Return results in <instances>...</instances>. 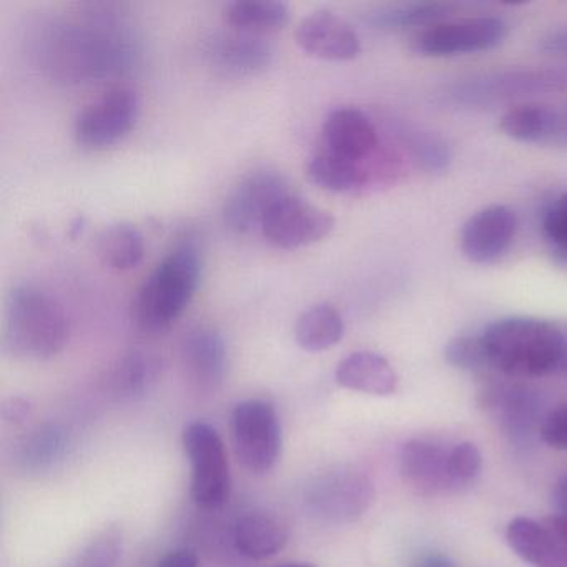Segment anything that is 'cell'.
<instances>
[{
  "instance_id": "cell-16",
  "label": "cell",
  "mask_w": 567,
  "mask_h": 567,
  "mask_svg": "<svg viewBox=\"0 0 567 567\" xmlns=\"http://www.w3.org/2000/svg\"><path fill=\"white\" fill-rule=\"evenodd\" d=\"M323 141L327 151L357 162H367L380 148L373 122L351 107L330 112L323 124Z\"/></svg>"
},
{
  "instance_id": "cell-29",
  "label": "cell",
  "mask_w": 567,
  "mask_h": 567,
  "mask_svg": "<svg viewBox=\"0 0 567 567\" xmlns=\"http://www.w3.org/2000/svg\"><path fill=\"white\" fill-rule=\"evenodd\" d=\"M444 360L457 370L481 371L491 368L486 348L480 338H453L444 347Z\"/></svg>"
},
{
  "instance_id": "cell-41",
  "label": "cell",
  "mask_w": 567,
  "mask_h": 567,
  "mask_svg": "<svg viewBox=\"0 0 567 567\" xmlns=\"http://www.w3.org/2000/svg\"><path fill=\"white\" fill-rule=\"evenodd\" d=\"M550 260L554 265L560 268V270L567 271V250L563 248H549Z\"/></svg>"
},
{
  "instance_id": "cell-4",
  "label": "cell",
  "mask_w": 567,
  "mask_h": 567,
  "mask_svg": "<svg viewBox=\"0 0 567 567\" xmlns=\"http://www.w3.org/2000/svg\"><path fill=\"white\" fill-rule=\"evenodd\" d=\"M192 467V497L202 509L215 511L230 499L231 473L220 434L210 424L194 421L182 434Z\"/></svg>"
},
{
  "instance_id": "cell-5",
  "label": "cell",
  "mask_w": 567,
  "mask_h": 567,
  "mask_svg": "<svg viewBox=\"0 0 567 567\" xmlns=\"http://www.w3.org/2000/svg\"><path fill=\"white\" fill-rule=\"evenodd\" d=\"M374 499L368 474L354 467H337L315 477L305 489V507L315 519L350 524L360 519Z\"/></svg>"
},
{
  "instance_id": "cell-15",
  "label": "cell",
  "mask_w": 567,
  "mask_h": 567,
  "mask_svg": "<svg viewBox=\"0 0 567 567\" xmlns=\"http://www.w3.org/2000/svg\"><path fill=\"white\" fill-rule=\"evenodd\" d=\"M182 360L188 377L200 390H215L227 374V343L215 328H194L182 341Z\"/></svg>"
},
{
  "instance_id": "cell-27",
  "label": "cell",
  "mask_w": 567,
  "mask_h": 567,
  "mask_svg": "<svg viewBox=\"0 0 567 567\" xmlns=\"http://www.w3.org/2000/svg\"><path fill=\"white\" fill-rule=\"evenodd\" d=\"M68 434L55 424L32 431L19 446V461L28 471H44L54 466L68 450Z\"/></svg>"
},
{
  "instance_id": "cell-35",
  "label": "cell",
  "mask_w": 567,
  "mask_h": 567,
  "mask_svg": "<svg viewBox=\"0 0 567 567\" xmlns=\"http://www.w3.org/2000/svg\"><path fill=\"white\" fill-rule=\"evenodd\" d=\"M31 404L28 401L21 400V398H12L9 403L2 406V417L9 423H22L25 417L31 416Z\"/></svg>"
},
{
  "instance_id": "cell-12",
  "label": "cell",
  "mask_w": 567,
  "mask_h": 567,
  "mask_svg": "<svg viewBox=\"0 0 567 567\" xmlns=\"http://www.w3.org/2000/svg\"><path fill=\"white\" fill-rule=\"evenodd\" d=\"M295 39L301 51L323 61H351L361 51L360 38L354 29L330 11L307 16L298 25Z\"/></svg>"
},
{
  "instance_id": "cell-28",
  "label": "cell",
  "mask_w": 567,
  "mask_h": 567,
  "mask_svg": "<svg viewBox=\"0 0 567 567\" xmlns=\"http://www.w3.org/2000/svg\"><path fill=\"white\" fill-rule=\"evenodd\" d=\"M122 533L109 527L89 543L72 567H115L122 554Z\"/></svg>"
},
{
  "instance_id": "cell-23",
  "label": "cell",
  "mask_w": 567,
  "mask_h": 567,
  "mask_svg": "<svg viewBox=\"0 0 567 567\" xmlns=\"http://www.w3.org/2000/svg\"><path fill=\"white\" fill-rule=\"evenodd\" d=\"M162 377V358L152 351L135 350L125 354L112 371V390L117 396L141 398L157 384Z\"/></svg>"
},
{
  "instance_id": "cell-37",
  "label": "cell",
  "mask_w": 567,
  "mask_h": 567,
  "mask_svg": "<svg viewBox=\"0 0 567 567\" xmlns=\"http://www.w3.org/2000/svg\"><path fill=\"white\" fill-rule=\"evenodd\" d=\"M157 567H198V557L194 550L178 549L174 553H168Z\"/></svg>"
},
{
  "instance_id": "cell-22",
  "label": "cell",
  "mask_w": 567,
  "mask_h": 567,
  "mask_svg": "<svg viewBox=\"0 0 567 567\" xmlns=\"http://www.w3.org/2000/svg\"><path fill=\"white\" fill-rule=\"evenodd\" d=\"M504 135L523 144L550 145L556 132V107L527 104L511 109L501 117Z\"/></svg>"
},
{
  "instance_id": "cell-39",
  "label": "cell",
  "mask_w": 567,
  "mask_h": 567,
  "mask_svg": "<svg viewBox=\"0 0 567 567\" xmlns=\"http://www.w3.org/2000/svg\"><path fill=\"white\" fill-rule=\"evenodd\" d=\"M554 503L560 514H567V474L557 483L556 491H554Z\"/></svg>"
},
{
  "instance_id": "cell-36",
  "label": "cell",
  "mask_w": 567,
  "mask_h": 567,
  "mask_svg": "<svg viewBox=\"0 0 567 567\" xmlns=\"http://www.w3.org/2000/svg\"><path fill=\"white\" fill-rule=\"evenodd\" d=\"M543 51L550 55H559L567 59V28L549 32L543 39Z\"/></svg>"
},
{
  "instance_id": "cell-1",
  "label": "cell",
  "mask_w": 567,
  "mask_h": 567,
  "mask_svg": "<svg viewBox=\"0 0 567 567\" xmlns=\"http://www.w3.org/2000/svg\"><path fill=\"white\" fill-rule=\"evenodd\" d=\"M491 368L509 378L567 374V321L511 317L481 334Z\"/></svg>"
},
{
  "instance_id": "cell-17",
  "label": "cell",
  "mask_w": 567,
  "mask_h": 567,
  "mask_svg": "<svg viewBox=\"0 0 567 567\" xmlns=\"http://www.w3.org/2000/svg\"><path fill=\"white\" fill-rule=\"evenodd\" d=\"M337 383L347 390L373 396H390L396 391L398 378L386 358L371 351H357L343 358L337 368Z\"/></svg>"
},
{
  "instance_id": "cell-31",
  "label": "cell",
  "mask_w": 567,
  "mask_h": 567,
  "mask_svg": "<svg viewBox=\"0 0 567 567\" xmlns=\"http://www.w3.org/2000/svg\"><path fill=\"white\" fill-rule=\"evenodd\" d=\"M404 138H406L417 164L423 165L426 171L441 172L450 164V147L441 138L423 134V132L404 135Z\"/></svg>"
},
{
  "instance_id": "cell-7",
  "label": "cell",
  "mask_w": 567,
  "mask_h": 567,
  "mask_svg": "<svg viewBox=\"0 0 567 567\" xmlns=\"http://www.w3.org/2000/svg\"><path fill=\"white\" fill-rule=\"evenodd\" d=\"M507 38L504 19L494 16L441 22L423 29L411 41V51L421 58H456L491 51Z\"/></svg>"
},
{
  "instance_id": "cell-3",
  "label": "cell",
  "mask_w": 567,
  "mask_h": 567,
  "mask_svg": "<svg viewBox=\"0 0 567 567\" xmlns=\"http://www.w3.org/2000/svg\"><path fill=\"white\" fill-rule=\"evenodd\" d=\"M202 255L192 241L172 250L144 281L135 298V320L152 333L167 330L187 310L200 285Z\"/></svg>"
},
{
  "instance_id": "cell-38",
  "label": "cell",
  "mask_w": 567,
  "mask_h": 567,
  "mask_svg": "<svg viewBox=\"0 0 567 567\" xmlns=\"http://www.w3.org/2000/svg\"><path fill=\"white\" fill-rule=\"evenodd\" d=\"M557 147H567V104L556 107V132H554L553 144Z\"/></svg>"
},
{
  "instance_id": "cell-32",
  "label": "cell",
  "mask_w": 567,
  "mask_h": 567,
  "mask_svg": "<svg viewBox=\"0 0 567 567\" xmlns=\"http://www.w3.org/2000/svg\"><path fill=\"white\" fill-rule=\"evenodd\" d=\"M543 230L550 248L567 250V194L559 195L547 208Z\"/></svg>"
},
{
  "instance_id": "cell-9",
  "label": "cell",
  "mask_w": 567,
  "mask_h": 567,
  "mask_svg": "<svg viewBox=\"0 0 567 567\" xmlns=\"http://www.w3.org/2000/svg\"><path fill=\"white\" fill-rule=\"evenodd\" d=\"M333 228L334 218L330 212L295 195L275 204L261 225L265 238L281 250H297L318 244Z\"/></svg>"
},
{
  "instance_id": "cell-20",
  "label": "cell",
  "mask_w": 567,
  "mask_h": 567,
  "mask_svg": "<svg viewBox=\"0 0 567 567\" xmlns=\"http://www.w3.org/2000/svg\"><path fill=\"white\" fill-rule=\"evenodd\" d=\"M506 540L511 549L530 566L566 567L544 523L529 517H516L507 526Z\"/></svg>"
},
{
  "instance_id": "cell-8",
  "label": "cell",
  "mask_w": 567,
  "mask_h": 567,
  "mask_svg": "<svg viewBox=\"0 0 567 567\" xmlns=\"http://www.w3.org/2000/svg\"><path fill=\"white\" fill-rule=\"evenodd\" d=\"M141 101L137 92L128 87L112 89L78 115L75 141L89 151L112 147L135 127Z\"/></svg>"
},
{
  "instance_id": "cell-24",
  "label": "cell",
  "mask_w": 567,
  "mask_h": 567,
  "mask_svg": "<svg viewBox=\"0 0 567 567\" xmlns=\"http://www.w3.org/2000/svg\"><path fill=\"white\" fill-rule=\"evenodd\" d=\"M344 324L333 305L320 303L308 308L298 317L295 338L305 351L320 353L330 350L343 338Z\"/></svg>"
},
{
  "instance_id": "cell-34",
  "label": "cell",
  "mask_w": 567,
  "mask_h": 567,
  "mask_svg": "<svg viewBox=\"0 0 567 567\" xmlns=\"http://www.w3.org/2000/svg\"><path fill=\"white\" fill-rule=\"evenodd\" d=\"M543 523L546 524L547 530L556 544L557 553L563 557L567 567V514H554V516L546 517Z\"/></svg>"
},
{
  "instance_id": "cell-30",
  "label": "cell",
  "mask_w": 567,
  "mask_h": 567,
  "mask_svg": "<svg viewBox=\"0 0 567 567\" xmlns=\"http://www.w3.org/2000/svg\"><path fill=\"white\" fill-rule=\"evenodd\" d=\"M481 453L476 444L464 443L456 444L450 451V476L453 483V491L463 489L470 486L481 471Z\"/></svg>"
},
{
  "instance_id": "cell-25",
  "label": "cell",
  "mask_w": 567,
  "mask_h": 567,
  "mask_svg": "<svg viewBox=\"0 0 567 567\" xmlns=\"http://www.w3.org/2000/svg\"><path fill=\"white\" fill-rule=\"evenodd\" d=\"M97 255L107 267L114 270H132L144 260V235L131 224L109 225L99 235Z\"/></svg>"
},
{
  "instance_id": "cell-10",
  "label": "cell",
  "mask_w": 567,
  "mask_h": 567,
  "mask_svg": "<svg viewBox=\"0 0 567 567\" xmlns=\"http://www.w3.org/2000/svg\"><path fill=\"white\" fill-rule=\"evenodd\" d=\"M290 182L280 172L261 171L248 175L228 195L224 221L235 234H250L264 225L275 204L290 194Z\"/></svg>"
},
{
  "instance_id": "cell-40",
  "label": "cell",
  "mask_w": 567,
  "mask_h": 567,
  "mask_svg": "<svg viewBox=\"0 0 567 567\" xmlns=\"http://www.w3.org/2000/svg\"><path fill=\"white\" fill-rule=\"evenodd\" d=\"M416 567H454L446 557L440 556V554H433V556H426L420 560Z\"/></svg>"
},
{
  "instance_id": "cell-33",
  "label": "cell",
  "mask_w": 567,
  "mask_h": 567,
  "mask_svg": "<svg viewBox=\"0 0 567 567\" xmlns=\"http://www.w3.org/2000/svg\"><path fill=\"white\" fill-rule=\"evenodd\" d=\"M540 437L550 447L567 451V408L547 414L540 426Z\"/></svg>"
},
{
  "instance_id": "cell-19",
  "label": "cell",
  "mask_w": 567,
  "mask_h": 567,
  "mask_svg": "<svg viewBox=\"0 0 567 567\" xmlns=\"http://www.w3.org/2000/svg\"><path fill=\"white\" fill-rule=\"evenodd\" d=\"M368 161H350L324 148L318 152L308 164V178L321 190L331 192V194H350L370 184Z\"/></svg>"
},
{
  "instance_id": "cell-18",
  "label": "cell",
  "mask_w": 567,
  "mask_h": 567,
  "mask_svg": "<svg viewBox=\"0 0 567 567\" xmlns=\"http://www.w3.org/2000/svg\"><path fill=\"white\" fill-rule=\"evenodd\" d=\"M288 526L271 513L247 514L234 530L235 549L248 559L264 560L277 556L287 546Z\"/></svg>"
},
{
  "instance_id": "cell-42",
  "label": "cell",
  "mask_w": 567,
  "mask_h": 567,
  "mask_svg": "<svg viewBox=\"0 0 567 567\" xmlns=\"http://www.w3.org/2000/svg\"><path fill=\"white\" fill-rule=\"evenodd\" d=\"M281 567H313L310 566V564H285V566Z\"/></svg>"
},
{
  "instance_id": "cell-11",
  "label": "cell",
  "mask_w": 567,
  "mask_h": 567,
  "mask_svg": "<svg viewBox=\"0 0 567 567\" xmlns=\"http://www.w3.org/2000/svg\"><path fill=\"white\" fill-rule=\"evenodd\" d=\"M516 230V214L506 205H491L464 224L461 250L473 264H493L506 254Z\"/></svg>"
},
{
  "instance_id": "cell-14",
  "label": "cell",
  "mask_w": 567,
  "mask_h": 567,
  "mask_svg": "<svg viewBox=\"0 0 567 567\" xmlns=\"http://www.w3.org/2000/svg\"><path fill=\"white\" fill-rule=\"evenodd\" d=\"M450 451L426 440H411L401 450L400 467L408 486L423 496L453 491Z\"/></svg>"
},
{
  "instance_id": "cell-6",
  "label": "cell",
  "mask_w": 567,
  "mask_h": 567,
  "mask_svg": "<svg viewBox=\"0 0 567 567\" xmlns=\"http://www.w3.org/2000/svg\"><path fill=\"white\" fill-rule=\"evenodd\" d=\"M231 436L235 453L245 470L267 474L281 454V426L274 404L247 400L231 413Z\"/></svg>"
},
{
  "instance_id": "cell-13",
  "label": "cell",
  "mask_w": 567,
  "mask_h": 567,
  "mask_svg": "<svg viewBox=\"0 0 567 567\" xmlns=\"http://www.w3.org/2000/svg\"><path fill=\"white\" fill-rule=\"evenodd\" d=\"M208 64L225 78H251L260 74L274 59V48L260 35L245 32L218 34L207 44Z\"/></svg>"
},
{
  "instance_id": "cell-21",
  "label": "cell",
  "mask_w": 567,
  "mask_h": 567,
  "mask_svg": "<svg viewBox=\"0 0 567 567\" xmlns=\"http://www.w3.org/2000/svg\"><path fill=\"white\" fill-rule=\"evenodd\" d=\"M225 21L237 32L268 34L288 24L290 8L275 0H237L225 6Z\"/></svg>"
},
{
  "instance_id": "cell-26",
  "label": "cell",
  "mask_w": 567,
  "mask_h": 567,
  "mask_svg": "<svg viewBox=\"0 0 567 567\" xmlns=\"http://www.w3.org/2000/svg\"><path fill=\"white\" fill-rule=\"evenodd\" d=\"M454 8L443 2H421V4L396 6L383 9L371 16V24L384 31H403L408 28H431L441 24L453 16Z\"/></svg>"
},
{
  "instance_id": "cell-2",
  "label": "cell",
  "mask_w": 567,
  "mask_h": 567,
  "mask_svg": "<svg viewBox=\"0 0 567 567\" xmlns=\"http://www.w3.org/2000/svg\"><path fill=\"white\" fill-rule=\"evenodd\" d=\"M61 303L34 285L12 288L6 305L4 350L21 360H48L68 343Z\"/></svg>"
}]
</instances>
